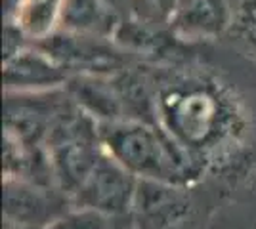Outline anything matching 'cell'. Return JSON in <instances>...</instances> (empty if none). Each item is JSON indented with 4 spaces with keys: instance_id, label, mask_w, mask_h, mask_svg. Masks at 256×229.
I'll return each mask as SVG.
<instances>
[{
    "instance_id": "cell-1",
    "label": "cell",
    "mask_w": 256,
    "mask_h": 229,
    "mask_svg": "<svg viewBox=\"0 0 256 229\" xmlns=\"http://www.w3.org/2000/svg\"><path fill=\"white\" fill-rule=\"evenodd\" d=\"M98 130L107 153L138 180L186 187L203 170L201 157L144 122L107 120Z\"/></svg>"
},
{
    "instance_id": "cell-2",
    "label": "cell",
    "mask_w": 256,
    "mask_h": 229,
    "mask_svg": "<svg viewBox=\"0 0 256 229\" xmlns=\"http://www.w3.org/2000/svg\"><path fill=\"white\" fill-rule=\"evenodd\" d=\"M160 115L166 134L201 159L224 140L232 124L222 99L204 84L168 88L160 98Z\"/></svg>"
},
{
    "instance_id": "cell-3",
    "label": "cell",
    "mask_w": 256,
    "mask_h": 229,
    "mask_svg": "<svg viewBox=\"0 0 256 229\" xmlns=\"http://www.w3.org/2000/svg\"><path fill=\"white\" fill-rule=\"evenodd\" d=\"M48 166L67 199L82 186L102 159L100 130L84 115L60 117L48 132Z\"/></svg>"
},
{
    "instance_id": "cell-4",
    "label": "cell",
    "mask_w": 256,
    "mask_h": 229,
    "mask_svg": "<svg viewBox=\"0 0 256 229\" xmlns=\"http://www.w3.org/2000/svg\"><path fill=\"white\" fill-rule=\"evenodd\" d=\"M136 189L138 178L130 174L109 153H104L82 186L69 197V205L76 210H88L117 220L132 212Z\"/></svg>"
},
{
    "instance_id": "cell-5",
    "label": "cell",
    "mask_w": 256,
    "mask_h": 229,
    "mask_svg": "<svg viewBox=\"0 0 256 229\" xmlns=\"http://www.w3.org/2000/svg\"><path fill=\"white\" fill-rule=\"evenodd\" d=\"M64 201H56L46 187L34 182L8 176L4 182L6 229H44L65 214Z\"/></svg>"
},
{
    "instance_id": "cell-6",
    "label": "cell",
    "mask_w": 256,
    "mask_h": 229,
    "mask_svg": "<svg viewBox=\"0 0 256 229\" xmlns=\"http://www.w3.org/2000/svg\"><path fill=\"white\" fill-rule=\"evenodd\" d=\"M132 210L146 226L155 229H178L190 218L192 201L180 186L138 180Z\"/></svg>"
},
{
    "instance_id": "cell-7",
    "label": "cell",
    "mask_w": 256,
    "mask_h": 229,
    "mask_svg": "<svg viewBox=\"0 0 256 229\" xmlns=\"http://www.w3.org/2000/svg\"><path fill=\"white\" fill-rule=\"evenodd\" d=\"M46 50L62 65L76 69L111 71L120 63L118 55L111 50L82 36H54L46 42Z\"/></svg>"
},
{
    "instance_id": "cell-8",
    "label": "cell",
    "mask_w": 256,
    "mask_h": 229,
    "mask_svg": "<svg viewBox=\"0 0 256 229\" xmlns=\"http://www.w3.org/2000/svg\"><path fill=\"white\" fill-rule=\"evenodd\" d=\"M4 78L12 86H42L64 80L62 65L38 54L23 52L8 57Z\"/></svg>"
},
{
    "instance_id": "cell-9",
    "label": "cell",
    "mask_w": 256,
    "mask_h": 229,
    "mask_svg": "<svg viewBox=\"0 0 256 229\" xmlns=\"http://www.w3.org/2000/svg\"><path fill=\"white\" fill-rule=\"evenodd\" d=\"M176 21L188 33H216L224 21V10L218 0H188Z\"/></svg>"
},
{
    "instance_id": "cell-10",
    "label": "cell",
    "mask_w": 256,
    "mask_h": 229,
    "mask_svg": "<svg viewBox=\"0 0 256 229\" xmlns=\"http://www.w3.org/2000/svg\"><path fill=\"white\" fill-rule=\"evenodd\" d=\"M64 19L75 29L96 31L106 25V10L98 0H65Z\"/></svg>"
},
{
    "instance_id": "cell-11",
    "label": "cell",
    "mask_w": 256,
    "mask_h": 229,
    "mask_svg": "<svg viewBox=\"0 0 256 229\" xmlns=\"http://www.w3.org/2000/svg\"><path fill=\"white\" fill-rule=\"evenodd\" d=\"M76 96L88 109L100 113L107 119L117 120L115 117L118 113V99L113 98L111 90H107L98 82H78L76 84Z\"/></svg>"
},
{
    "instance_id": "cell-12",
    "label": "cell",
    "mask_w": 256,
    "mask_h": 229,
    "mask_svg": "<svg viewBox=\"0 0 256 229\" xmlns=\"http://www.w3.org/2000/svg\"><path fill=\"white\" fill-rule=\"evenodd\" d=\"M44 229H115L113 228V220L106 218L96 212H88V210H76L69 208L65 214L60 218H56Z\"/></svg>"
},
{
    "instance_id": "cell-13",
    "label": "cell",
    "mask_w": 256,
    "mask_h": 229,
    "mask_svg": "<svg viewBox=\"0 0 256 229\" xmlns=\"http://www.w3.org/2000/svg\"><path fill=\"white\" fill-rule=\"evenodd\" d=\"M134 4L148 19H164L176 8V0H134Z\"/></svg>"
},
{
    "instance_id": "cell-14",
    "label": "cell",
    "mask_w": 256,
    "mask_h": 229,
    "mask_svg": "<svg viewBox=\"0 0 256 229\" xmlns=\"http://www.w3.org/2000/svg\"><path fill=\"white\" fill-rule=\"evenodd\" d=\"M109 2H117V0H109Z\"/></svg>"
}]
</instances>
